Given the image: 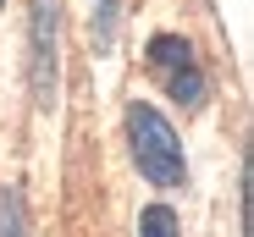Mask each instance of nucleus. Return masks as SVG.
Returning a JSON list of instances; mask_svg holds the SVG:
<instances>
[{
  "label": "nucleus",
  "mask_w": 254,
  "mask_h": 237,
  "mask_svg": "<svg viewBox=\"0 0 254 237\" xmlns=\"http://www.w3.org/2000/svg\"><path fill=\"white\" fill-rule=\"evenodd\" d=\"M127 133H133V160H138V171H144L155 188H183V182H188L183 143H177L172 122H166L149 99H133V110H127Z\"/></svg>",
  "instance_id": "nucleus-1"
},
{
  "label": "nucleus",
  "mask_w": 254,
  "mask_h": 237,
  "mask_svg": "<svg viewBox=\"0 0 254 237\" xmlns=\"http://www.w3.org/2000/svg\"><path fill=\"white\" fill-rule=\"evenodd\" d=\"M144 61H149V72L166 77L172 99H183V105H199V99H204V77H199V61H193V45H188V39H177V33H155Z\"/></svg>",
  "instance_id": "nucleus-2"
},
{
  "label": "nucleus",
  "mask_w": 254,
  "mask_h": 237,
  "mask_svg": "<svg viewBox=\"0 0 254 237\" xmlns=\"http://www.w3.org/2000/svg\"><path fill=\"white\" fill-rule=\"evenodd\" d=\"M56 55H61V0H33V99L56 105Z\"/></svg>",
  "instance_id": "nucleus-3"
},
{
  "label": "nucleus",
  "mask_w": 254,
  "mask_h": 237,
  "mask_svg": "<svg viewBox=\"0 0 254 237\" xmlns=\"http://www.w3.org/2000/svg\"><path fill=\"white\" fill-rule=\"evenodd\" d=\"M0 237H28V221H22V193L6 188L0 193Z\"/></svg>",
  "instance_id": "nucleus-4"
},
{
  "label": "nucleus",
  "mask_w": 254,
  "mask_h": 237,
  "mask_svg": "<svg viewBox=\"0 0 254 237\" xmlns=\"http://www.w3.org/2000/svg\"><path fill=\"white\" fill-rule=\"evenodd\" d=\"M138 237H177V215L166 210V204H149L138 215Z\"/></svg>",
  "instance_id": "nucleus-5"
},
{
  "label": "nucleus",
  "mask_w": 254,
  "mask_h": 237,
  "mask_svg": "<svg viewBox=\"0 0 254 237\" xmlns=\"http://www.w3.org/2000/svg\"><path fill=\"white\" fill-rule=\"evenodd\" d=\"M94 28H100V45L111 50V39H116V0H94Z\"/></svg>",
  "instance_id": "nucleus-6"
},
{
  "label": "nucleus",
  "mask_w": 254,
  "mask_h": 237,
  "mask_svg": "<svg viewBox=\"0 0 254 237\" xmlns=\"http://www.w3.org/2000/svg\"><path fill=\"white\" fill-rule=\"evenodd\" d=\"M0 6H6V0H0Z\"/></svg>",
  "instance_id": "nucleus-7"
}]
</instances>
